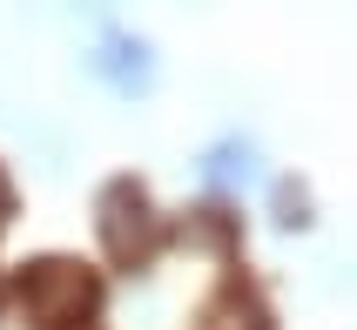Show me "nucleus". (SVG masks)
<instances>
[{"mask_svg": "<svg viewBox=\"0 0 357 330\" xmlns=\"http://www.w3.org/2000/svg\"><path fill=\"white\" fill-rule=\"evenodd\" d=\"M0 223H7V182H0Z\"/></svg>", "mask_w": 357, "mask_h": 330, "instance_id": "f03ea898", "label": "nucleus"}, {"mask_svg": "<svg viewBox=\"0 0 357 330\" xmlns=\"http://www.w3.org/2000/svg\"><path fill=\"white\" fill-rule=\"evenodd\" d=\"M20 303L34 310V324L61 330V324H81V317L95 310V283L75 263H34L27 283H20Z\"/></svg>", "mask_w": 357, "mask_h": 330, "instance_id": "f257e3e1", "label": "nucleus"}]
</instances>
